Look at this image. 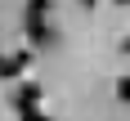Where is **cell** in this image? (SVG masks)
I'll return each mask as SVG.
<instances>
[{"label":"cell","instance_id":"obj_1","mask_svg":"<svg viewBox=\"0 0 130 121\" xmlns=\"http://www.w3.org/2000/svg\"><path fill=\"white\" fill-rule=\"evenodd\" d=\"M27 40L31 45H54V27H40V18H27Z\"/></svg>","mask_w":130,"mask_h":121},{"label":"cell","instance_id":"obj_2","mask_svg":"<svg viewBox=\"0 0 130 121\" xmlns=\"http://www.w3.org/2000/svg\"><path fill=\"white\" fill-rule=\"evenodd\" d=\"M31 63V54H13V58H5V63H0V76L5 81H13V76H23V67Z\"/></svg>","mask_w":130,"mask_h":121},{"label":"cell","instance_id":"obj_3","mask_svg":"<svg viewBox=\"0 0 130 121\" xmlns=\"http://www.w3.org/2000/svg\"><path fill=\"white\" fill-rule=\"evenodd\" d=\"M36 108H40V90H36V85H27V90L18 94V112H23V117H31Z\"/></svg>","mask_w":130,"mask_h":121},{"label":"cell","instance_id":"obj_4","mask_svg":"<svg viewBox=\"0 0 130 121\" xmlns=\"http://www.w3.org/2000/svg\"><path fill=\"white\" fill-rule=\"evenodd\" d=\"M40 13H50V0H27V18H40Z\"/></svg>","mask_w":130,"mask_h":121},{"label":"cell","instance_id":"obj_5","mask_svg":"<svg viewBox=\"0 0 130 121\" xmlns=\"http://www.w3.org/2000/svg\"><path fill=\"white\" fill-rule=\"evenodd\" d=\"M117 99H121V103H130V76L117 81Z\"/></svg>","mask_w":130,"mask_h":121},{"label":"cell","instance_id":"obj_6","mask_svg":"<svg viewBox=\"0 0 130 121\" xmlns=\"http://www.w3.org/2000/svg\"><path fill=\"white\" fill-rule=\"evenodd\" d=\"M81 5H85V9H94V0H81Z\"/></svg>","mask_w":130,"mask_h":121},{"label":"cell","instance_id":"obj_7","mask_svg":"<svg viewBox=\"0 0 130 121\" xmlns=\"http://www.w3.org/2000/svg\"><path fill=\"white\" fill-rule=\"evenodd\" d=\"M117 5H130V0H117Z\"/></svg>","mask_w":130,"mask_h":121},{"label":"cell","instance_id":"obj_8","mask_svg":"<svg viewBox=\"0 0 130 121\" xmlns=\"http://www.w3.org/2000/svg\"><path fill=\"white\" fill-rule=\"evenodd\" d=\"M126 49H130V40H126Z\"/></svg>","mask_w":130,"mask_h":121}]
</instances>
